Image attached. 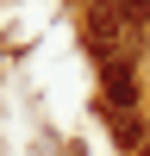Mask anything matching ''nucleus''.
Listing matches in <instances>:
<instances>
[{
    "instance_id": "f257e3e1",
    "label": "nucleus",
    "mask_w": 150,
    "mask_h": 156,
    "mask_svg": "<svg viewBox=\"0 0 150 156\" xmlns=\"http://www.w3.org/2000/svg\"><path fill=\"white\" fill-rule=\"evenodd\" d=\"M100 81H106V100H112V106H138V69H131V56H125V62H106Z\"/></svg>"
}]
</instances>
